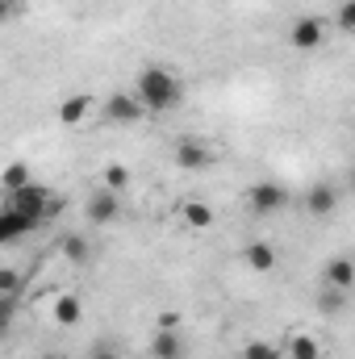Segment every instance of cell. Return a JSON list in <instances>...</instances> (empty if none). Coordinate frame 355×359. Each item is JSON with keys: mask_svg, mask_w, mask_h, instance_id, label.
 <instances>
[{"mask_svg": "<svg viewBox=\"0 0 355 359\" xmlns=\"http://www.w3.org/2000/svg\"><path fill=\"white\" fill-rule=\"evenodd\" d=\"M180 326V313H159L155 318V330H176Z\"/></svg>", "mask_w": 355, "mask_h": 359, "instance_id": "23", "label": "cell"}, {"mask_svg": "<svg viewBox=\"0 0 355 359\" xmlns=\"http://www.w3.org/2000/svg\"><path fill=\"white\" fill-rule=\"evenodd\" d=\"M243 359H288V355H284V347H276V343L251 339V343L243 347Z\"/></svg>", "mask_w": 355, "mask_h": 359, "instance_id": "19", "label": "cell"}, {"mask_svg": "<svg viewBox=\"0 0 355 359\" xmlns=\"http://www.w3.org/2000/svg\"><path fill=\"white\" fill-rule=\"evenodd\" d=\"M322 38H326V25H322L318 17H297V21H293V29H288L293 50H318V46H322Z\"/></svg>", "mask_w": 355, "mask_h": 359, "instance_id": "7", "label": "cell"}, {"mask_svg": "<svg viewBox=\"0 0 355 359\" xmlns=\"http://www.w3.org/2000/svg\"><path fill=\"white\" fill-rule=\"evenodd\" d=\"M92 359H117V351H113V347H96V351H92Z\"/></svg>", "mask_w": 355, "mask_h": 359, "instance_id": "25", "label": "cell"}, {"mask_svg": "<svg viewBox=\"0 0 355 359\" xmlns=\"http://www.w3.org/2000/svg\"><path fill=\"white\" fill-rule=\"evenodd\" d=\"M38 222L29 217V213H21V209H13V205H4V213H0V243H17L21 234H29Z\"/></svg>", "mask_w": 355, "mask_h": 359, "instance_id": "9", "label": "cell"}, {"mask_svg": "<svg viewBox=\"0 0 355 359\" xmlns=\"http://www.w3.org/2000/svg\"><path fill=\"white\" fill-rule=\"evenodd\" d=\"M0 292H4V297H13V292H17V271H13V268L0 271Z\"/></svg>", "mask_w": 355, "mask_h": 359, "instance_id": "22", "label": "cell"}, {"mask_svg": "<svg viewBox=\"0 0 355 359\" xmlns=\"http://www.w3.org/2000/svg\"><path fill=\"white\" fill-rule=\"evenodd\" d=\"M121 192H113V188H96L88 196V205H84V213H88V222H96V226H109V222H117V213H121V201H117Z\"/></svg>", "mask_w": 355, "mask_h": 359, "instance_id": "6", "label": "cell"}, {"mask_svg": "<svg viewBox=\"0 0 355 359\" xmlns=\"http://www.w3.org/2000/svg\"><path fill=\"white\" fill-rule=\"evenodd\" d=\"M247 205H251V213H255V217H276V213L288 205V188H284V184H276V180H260V184H251Z\"/></svg>", "mask_w": 355, "mask_h": 359, "instance_id": "3", "label": "cell"}, {"mask_svg": "<svg viewBox=\"0 0 355 359\" xmlns=\"http://www.w3.org/2000/svg\"><path fill=\"white\" fill-rule=\"evenodd\" d=\"M17 8H21V0H0V13L4 17H17Z\"/></svg>", "mask_w": 355, "mask_h": 359, "instance_id": "24", "label": "cell"}, {"mask_svg": "<svg viewBox=\"0 0 355 359\" xmlns=\"http://www.w3.org/2000/svg\"><path fill=\"white\" fill-rule=\"evenodd\" d=\"M8 205L13 209H21V213H29L34 222H42V217H55V209H59V201L42 188V184H25V188H17V192H8Z\"/></svg>", "mask_w": 355, "mask_h": 359, "instance_id": "2", "label": "cell"}, {"mask_svg": "<svg viewBox=\"0 0 355 359\" xmlns=\"http://www.w3.org/2000/svg\"><path fill=\"white\" fill-rule=\"evenodd\" d=\"M326 288H335V292H347V288H355V259H347V255H335L330 264H326Z\"/></svg>", "mask_w": 355, "mask_h": 359, "instance_id": "10", "label": "cell"}, {"mask_svg": "<svg viewBox=\"0 0 355 359\" xmlns=\"http://www.w3.org/2000/svg\"><path fill=\"white\" fill-rule=\"evenodd\" d=\"M113 126H134L142 113H147V104L138 100V92H113L109 100H105V109H100Z\"/></svg>", "mask_w": 355, "mask_h": 359, "instance_id": "4", "label": "cell"}, {"mask_svg": "<svg viewBox=\"0 0 355 359\" xmlns=\"http://www.w3.org/2000/svg\"><path fill=\"white\" fill-rule=\"evenodd\" d=\"M100 184L113 188V192H126V188H130V168H126V163H109V168L100 172Z\"/></svg>", "mask_w": 355, "mask_h": 359, "instance_id": "18", "label": "cell"}, {"mask_svg": "<svg viewBox=\"0 0 355 359\" xmlns=\"http://www.w3.org/2000/svg\"><path fill=\"white\" fill-rule=\"evenodd\" d=\"M88 113H92V96H88V92H80V96H67V100L59 104V121H63V126H80Z\"/></svg>", "mask_w": 355, "mask_h": 359, "instance_id": "13", "label": "cell"}, {"mask_svg": "<svg viewBox=\"0 0 355 359\" xmlns=\"http://www.w3.org/2000/svg\"><path fill=\"white\" fill-rule=\"evenodd\" d=\"M180 213H184V226H188V230H209V226H213V209H209L205 201H188Z\"/></svg>", "mask_w": 355, "mask_h": 359, "instance_id": "16", "label": "cell"}, {"mask_svg": "<svg viewBox=\"0 0 355 359\" xmlns=\"http://www.w3.org/2000/svg\"><path fill=\"white\" fill-rule=\"evenodd\" d=\"M59 251H63V259H72V264H88V238L84 234H67V238H59Z\"/></svg>", "mask_w": 355, "mask_h": 359, "instance_id": "17", "label": "cell"}, {"mask_svg": "<svg viewBox=\"0 0 355 359\" xmlns=\"http://www.w3.org/2000/svg\"><path fill=\"white\" fill-rule=\"evenodd\" d=\"M172 159H176L180 172H205L213 163V151L201 138H180L176 147H172Z\"/></svg>", "mask_w": 355, "mask_h": 359, "instance_id": "5", "label": "cell"}, {"mask_svg": "<svg viewBox=\"0 0 355 359\" xmlns=\"http://www.w3.org/2000/svg\"><path fill=\"white\" fill-rule=\"evenodd\" d=\"M134 88H138V100L151 109V113H168V109H176L180 104V80L168 72V67H142L138 72V80H134Z\"/></svg>", "mask_w": 355, "mask_h": 359, "instance_id": "1", "label": "cell"}, {"mask_svg": "<svg viewBox=\"0 0 355 359\" xmlns=\"http://www.w3.org/2000/svg\"><path fill=\"white\" fill-rule=\"evenodd\" d=\"M351 188H355V172H351Z\"/></svg>", "mask_w": 355, "mask_h": 359, "instance_id": "26", "label": "cell"}, {"mask_svg": "<svg viewBox=\"0 0 355 359\" xmlns=\"http://www.w3.org/2000/svg\"><path fill=\"white\" fill-rule=\"evenodd\" d=\"M335 209H339V192H335V184H314V188L305 192V213H309V217L326 222V217H335Z\"/></svg>", "mask_w": 355, "mask_h": 359, "instance_id": "8", "label": "cell"}, {"mask_svg": "<svg viewBox=\"0 0 355 359\" xmlns=\"http://www.w3.org/2000/svg\"><path fill=\"white\" fill-rule=\"evenodd\" d=\"M4 188H8V192H17V188H25V184H34V180H29V168H25V163H8V168H4Z\"/></svg>", "mask_w": 355, "mask_h": 359, "instance_id": "20", "label": "cell"}, {"mask_svg": "<svg viewBox=\"0 0 355 359\" xmlns=\"http://www.w3.org/2000/svg\"><path fill=\"white\" fill-rule=\"evenodd\" d=\"M284 355L288 359H322V343H318L314 334H293V339L284 343Z\"/></svg>", "mask_w": 355, "mask_h": 359, "instance_id": "15", "label": "cell"}, {"mask_svg": "<svg viewBox=\"0 0 355 359\" xmlns=\"http://www.w3.org/2000/svg\"><path fill=\"white\" fill-rule=\"evenodd\" d=\"M243 255H247V268L251 271H276V247H272V243H264V238H255V243H247V251H243Z\"/></svg>", "mask_w": 355, "mask_h": 359, "instance_id": "12", "label": "cell"}, {"mask_svg": "<svg viewBox=\"0 0 355 359\" xmlns=\"http://www.w3.org/2000/svg\"><path fill=\"white\" fill-rule=\"evenodd\" d=\"M184 355H188V347H184V339H180L176 330H155L151 359H184Z\"/></svg>", "mask_w": 355, "mask_h": 359, "instance_id": "11", "label": "cell"}, {"mask_svg": "<svg viewBox=\"0 0 355 359\" xmlns=\"http://www.w3.org/2000/svg\"><path fill=\"white\" fill-rule=\"evenodd\" d=\"M335 25H339L343 34H355V0H343V4L335 8Z\"/></svg>", "mask_w": 355, "mask_h": 359, "instance_id": "21", "label": "cell"}, {"mask_svg": "<svg viewBox=\"0 0 355 359\" xmlns=\"http://www.w3.org/2000/svg\"><path fill=\"white\" fill-rule=\"evenodd\" d=\"M80 318H84V301H80L76 292H63V297L55 301V322H59V326H76Z\"/></svg>", "mask_w": 355, "mask_h": 359, "instance_id": "14", "label": "cell"}]
</instances>
